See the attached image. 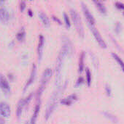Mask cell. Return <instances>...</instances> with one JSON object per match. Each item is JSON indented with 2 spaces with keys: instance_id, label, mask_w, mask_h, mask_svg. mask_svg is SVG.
Listing matches in <instances>:
<instances>
[{
  "instance_id": "obj_1",
  "label": "cell",
  "mask_w": 124,
  "mask_h": 124,
  "mask_svg": "<svg viewBox=\"0 0 124 124\" xmlns=\"http://www.w3.org/2000/svg\"><path fill=\"white\" fill-rule=\"evenodd\" d=\"M72 46L69 39L67 37H64V44L58 55L55 67V82L57 86H59L61 83V70L63 67V63L66 56L72 53Z\"/></svg>"
},
{
  "instance_id": "obj_2",
  "label": "cell",
  "mask_w": 124,
  "mask_h": 124,
  "mask_svg": "<svg viewBox=\"0 0 124 124\" xmlns=\"http://www.w3.org/2000/svg\"><path fill=\"white\" fill-rule=\"evenodd\" d=\"M67 83L65 82L64 85L63 86H58L57 90L55 91L53 94V95L51 96V97L49 100V102L48 103L47 108H46V110H45V120H48V118L51 116V115L53 114L56 105H57V102L58 100V98L61 95V93L63 92V89L65 88V86H67Z\"/></svg>"
},
{
  "instance_id": "obj_3",
  "label": "cell",
  "mask_w": 124,
  "mask_h": 124,
  "mask_svg": "<svg viewBox=\"0 0 124 124\" xmlns=\"http://www.w3.org/2000/svg\"><path fill=\"white\" fill-rule=\"evenodd\" d=\"M70 15L72 17V20L74 23V25L75 26L76 31L79 35V36L82 39L84 38V28H83V25L80 18V16L77 11L75 9H70Z\"/></svg>"
},
{
  "instance_id": "obj_4",
  "label": "cell",
  "mask_w": 124,
  "mask_h": 124,
  "mask_svg": "<svg viewBox=\"0 0 124 124\" xmlns=\"http://www.w3.org/2000/svg\"><path fill=\"white\" fill-rule=\"evenodd\" d=\"M52 73H53L52 70L50 68H48L44 70V72L42 73V76L40 85H39V89H38V90L37 92V99L40 98L42 92H44V90H45V87H46V86H47V84H48V81L50 80V78L52 76Z\"/></svg>"
},
{
  "instance_id": "obj_5",
  "label": "cell",
  "mask_w": 124,
  "mask_h": 124,
  "mask_svg": "<svg viewBox=\"0 0 124 124\" xmlns=\"http://www.w3.org/2000/svg\"><path fill=\"white\" fill-rule=\"evenodd\" d=\"M32 98H33V93H31L28 97H26L24 99L20 100L18 102V105H17V109H16V116H17L18 119H19L20 118L24 108L26 107V105H28L29 104V102H31Z\"/></svg>"
},
{
  "instance_id": "obj_6",
  "label": "cell",
  "mask_w": 124,
  "mask_h": 124,
  "mask_svg": "<svg viewBox=\"0 0 124 124\" xmlns=\"http://www.w3.org/2000/svg\"><path fill=\"white\" fill-rule=\"evenodd\" d=\"M82 4V9H83V14L89 24L90 26H94L95 25V19L93 16V15L91 13L90 10L88 9V8L87 7L86 4H85L83 2L81 3Z\"/></svg>"
},
{
  "instance_id": "obj_7",
  "label": "cell",
  "mask_w": 124,
  "mask_h": 124,
  "mask_svg": "<svg viewBox=\"0 0 124 124\" xmlns=\"http://www.w3.org/2000/svg\"><path fill=\"white\" fill-rule=\"evenodd\" d=\"M91 31L93 33L94 36L95 37L97 43L99 44V45L102 47V48H107V44L105 43V41H104V39L102 37V35L100 34L99 31L94 27V26H90Z\"/></svg>"
},
{
  "instance_id": "obj_8",
  "label": "cell",
  "mask_w": 124,
  "mask_h": 124,
  "mask_svg": "<svg viewBox=\"0 0 124 124\" xmlns=\"http://www.w3.org/2000/svg\"><path fill=\"white\" fill-rule=\"evenodd\" d=\"M44 45H45V38L42 34H40L39 36V42H38V46H37V57H38L39 62H40L42 55H43Z\"/></svg>"
},
{
  "instance_id": "obj_9",
  "label": "cell",
  "mask_w": 124,
  "mask_h": 124,
  "mask_svg": "<svg viewBox=\"0 0 124 124\" xmlns=\"http://www.w3.org/2000/svg\"><path fill=\"white\" fill-rule=\"evenodd\" d=\"M10 113L11 110L10 105L4 102H0V115L4 118H8L10 116Z\"/></svg>"
},
{
  "instance_id": "obj_10",
  "label": "cell",
  "mask_w": 124,
  "mask_h": 124,
  "mask_svg": "<svg viewBox=\"0 0 124 124\" xmlns=\"http://www.w3.org/2000/svg\"><path fill=\"white\" fill-rule=\"evenodd\" d=\"M77 96L76 94H70L69 96L62 99L61 100V103L62 105H67V106H69L71 105H72L73 102H75V101L77 100Z\"/></svg>"
},
{
  "instance_id": "obj_11",
  "label": "cell",
  "mask_w": 124,
  "mask_h": 124,
  "mask_svg": "<svg viewBox=\"0 0 124 124\" xmlns=\"http://www.w3.org/2000/svg\"><path fill=\"white\" fill-rule=\"evenodd\" d=\"M36 74H37V67L35 65V64H33L32 65V69H31V74H30V77L29 78V80L27 81L26 85H25V87L23 89L24 91L26 90V89L34 82V79H35V77H36Z\"/></svg>"
},
{
  "instance_id": "obj_12",
  "label": "cell",
  "mask_w": 124,
  "mask_h": 124,
  "mask_svg": "<svg viewBox=\"0 0 124 124\" xmlns=\"http://www.w3.org/2000/svg\"><path fill=\"white\" fill-rule=\"evenodd\" d=\"M0 88L6 94H8L10 92V87L7 80L1 75H0Z\"/></svg>"
},
{
  "instance_id": "obj_13",
  "label": "cell",
  "mask_w": 124,
  "mask_h": 124,
  "mask_svg": "<svg viewBox=\"0 0 124 124\" xmlns=\"http://www.w3.org/2000/svg\"><path fill=\"white\" fill-rule=\"evenodd\" d=\"M10 20V15L7 9L4 7L0 8V21L3 23H7Z\"/></svg>"
},
{
  "instance_id": "obj_14",
  "label": "cell",
  "mask_w": 124,
  "mask_h": 124,
  "mask_svg": "<svg viewBox=\"0 0 124 124\" xmlns=\"http://www.w3.org/2000/svg\"><path fill=\"white\" fill-rule=\"evenodd\" d=\"M40 107H41V103H40V102H39L36 105L35 108H34V113L32 114V117H31V121H30L31 124H36L37 119V117H38V115H39V113Z\"/></svg>"
},
{
  "instance_id": "obj_15",
  "label": "cell",
  "mask_w": 124,
  "mask_h": 124,
  "mask_svg": "<svg viewBox=\"0 0 124 124\" xmlns=\"http://www.w3.org/2000/svg\"><path fill=\"white\" fill-rule=\"evenodd\" d=\"M39 17L40 19V20L42 21V24L44 25V26L45 27H49L50 26V20H49V17H48V15L44 13L43 12H39Z\"/></svg>"
},
{
  "instance_id": "obj_16",
  "label": "cell",
  "mask_w": 124,
  "mask_h": 124,
  "mask_svg": "<svg viewBox=\"0 0 124 124\" xmlns=\"http://www.w3.org/2000/svg\"><path fill=\"white\" fill-rule=\"evenodd\" d=\"M102 114L104 115V116H105L106 118H107V119H108L110 121H111L112 123H113V124H117V123L118 122V118H117L115 115H113V114H112V113H109V112H107V111L103 112Z\"/></svg>"
},
{
  "instance_id": "obj_17",
  "label": "cell",
  "mask_w": 124,
  "mask_h": 124,
  "mask_svg": "<svg viewBox=\"0 0 124 124\" xmlns=\"http://www.w3.org/2000/svg\"><path fill=\"white\" fill-rule=\"evenodd\" d=\"M94 3L95 4L96 7H97V9H99V11L100 12V13H102V15H107V9H106L105 4L102 1H94Z\"/></svg>"
},
{
  "instance_id": "obj_18",
  "label": "cell",
  "mask_w": 124,
  "mask_h": 124,
  "mask_svg": "<svg viewBox=\"0 0 124 124\" xmlns=\"http://www.w3.org/2000/svg\"><path fill=\"white\" fill-rule=\"evenodd\" d=\"M85 52H82L80 56V59H79V67H78V72L80 73H82L83 70H84V59H85Z\"/></svg>"
},
{
  "instance_id": "obj_19",
  "label": "cell",
  "mask_w": 124,
  "mask_h": 124,
  "mask_svg": "<svg viewBox=\"0 0 124 124\" xmlns=\"http://www.w3.org/2000/svg\"><path fill=\"white\" fill-rule=\"evenodd\" d=\"M112 56L116 60V62L118 63V65L121 66V68H122L123 71L124 72V62L122 60V59L117 54H115V53H112Z\"/></svg>"
},
{
  "instance_id": "obj_20",
  "label": "cell",
  "mask_w": 124,
  "mask_h": 124,
  "mask_svg": "<svg viewBox=\"0 0 124 124\" xmlns=\"http://www.w3.org/2000/svg\"><path fill=\"white\" fill-rule=\"evenodd\" d=\"M25 36H26V32H25L24 28H22V29H20V30L19 31V32L17 33L16 39H17V40H18V41H22L24 39Z\"/></svg>"
},
{
  "instance_id": "obj_21",
  "label": "cell",
  "mask_w": 124,
  "mask_h": 124,
  "mask_svg": "<svg viewBox=\"0 0 124 124\" xmlns=\"http://www.w3.org/2000/svg\"><path fill=\"white\" fill-rule=\"evenodd\" d=\"M86 83L87 86H90L91 84V72L88 68H86Z\"/></svg>"
},
{
  "instance_id": "obj_22",
  "label": "cell",
  "mask_w": 124,
  "mask_h": 124,
  "mask_svg": "<svg viewBox=\"0 0 124 124\" xmlns=\"http://www.w3.org/2000/svg\"><path fill=\"white\" fill-rule=\"evenodd\" d=\"M64 22H65V24H66L67 27L69 28L71 27L70 20H69V18L68 17V15L66 12H64Z\"/></svg>"
},
{
  "instance_id": "obj_23",
  "label": "cell",
  "mask_w": 124,
  "mask_h": 124,
  "mask_svg": "<svg viewBox=\"0 0 124 124\" xmlns=\"http://www.w3.org/2000/svg\"><path fill=\"white\" fill-rule=\"evenodd\" d=\"M83 83H84V78L83 77H79L77 82H76V84H75V86H80Z\"/></svg>"
},
{
  "instance_id": "obj_24",
  "label": "cell",
  "mask_w": 124,
  "mask_h": 124,
  "mask_svg": "<svg viewBox=\"0 0 124 124\" xmlns=\"http://www.w3.org/2000/svg\"><path fill=\"white\" fill-rule=\"evenodd\" d=\"M115 7L119 9H124V4L120 1H117L115 2Z\"/></svg>"
},
{
  "instance_id": "obj_25",
  "label": "cell",
  "mask_w": 124,
  "mask_h": 124,
  "mask_svg": "<svg viewBox=\"0 0 124 124\" xmlns=\"http://www.w3.org/2000/svg\"><path fill=\"white\" fill-rule=\"evenodd\" d=\"M121 24L120 23H117V24H116V25H115V32H116L117 33H119L120 31H121Z\"/></svg>"
},
{
  "instance_id": "obj_26",
  "label": "cell",
  "mask_w": 124,
  "mask_h": 124,
  "mask_svg": "<svg viewBox=\"0 0 124 124\" xmlns=\"http://www.w3.org/2000/svg\"><path fill=\"white\" fill-rule=\"evenodd\" d=\"M105 90H106V93L107 94V96H111V93H112V90H111V88L110 87V86L108 84L106 85V87H105Z\"/></svg>"
},
{
  "instance_id": "obj_27",
  "label": "cell",
  "mask_w": 124,
  "mask_h": 124,
  "mask_svg": "<svg viewBox=\"0 0 124 124\" xmlns=\"http://www.w3.org/2000/svg\"><path fill=\"white\" fill-rule=\"evenodd\" d=\"M26 4L25 1H21L20 3V12L24 11V9H26Z\"/></svg>"
},
{
  "instance_id": "obj_28",
  "label": "cell",
  "mask_w": 124,
  "mask_h": 124,
  "mask_svg": "<svg viewBox=\"0 0 124 124\" xmlns=\"http://www.w3.org/2000/svg\"><path fill=\"white\" fill-rule=\"evenodd\" d=\"M53 19L56 21V22H57L58 24H60V25H61V21L57 17H56V16H53Z\"/></svg>"
},
{
  "instance_id": "obj_29",
  "label": "cell",
  "mask_w": 124,
  "mask_h": 124,
  "mask_svg": "<svg viewBox=\"0 0 124 124\" xmlns=\"http://www.w3.org/2000/svg\"><path fill=\"white\" fill-rule=\"evenodd\" d=\"M28 13H29V15L30 17H32V16H33V12L31 11V9H28Z\"/></svg>"
},
{
  "instance_id": "obj_30",
  "label": "cell",
  "mask_w": 124,
  "mask_h": 124,
  "mask_svg": "<svg viewBox=\"0 0 124 124\" xmlns=\"http://www.w3.org/2000/svg\"><path fill=\"white\" fill-rule=\"evenodd\" d=\"M0 124H4V121L1 118H0Z\"/></svg>"
},
{
  "instance_id": "obj_31",
  "label": "cell",
  "mask_w": 124,
  "mask_h": 124,
  "mask_svg": "<svg viewBox=\"0 0 124 124\" xmlns=\"http://www.w3.org/2000/svg\"><path fill=\"white\" fill-rule=\"evenodd\" d=\"M4 4V1H0V5H1V6H2Z\"/></svg>"
},
{
  "instance_id": "obj_32",
  "label": "cell",
  "mask_w": 124,
  "mask_h": 124,
  "mask_svg": "<svg viewBox=\"0 0 124 124\" xmlns=\"http://www.w3.org/2000/svg\"><path fill=\"white\" fill-rule=\"evenodd\" d=\"M25 124H31V123L29 122V121H26V123Z\"/></svg>"
},
{
  "instance_id": "obj_33",
  "label": "cell",
  "mask_w": 124,
  "mask_h": 124,
  "mask_svg": "<svg viewBox=\"0 0 124 124\" xmlns=\"http://www.w3.org/2000/svg\"></svg>"
}]
</instances>
